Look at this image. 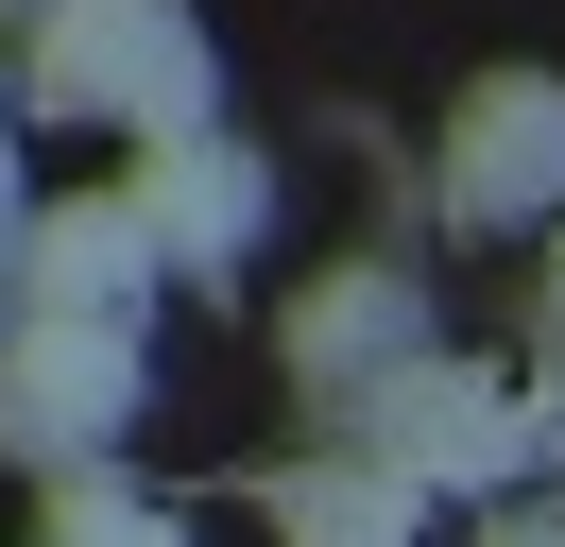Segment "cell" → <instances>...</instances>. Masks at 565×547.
I'll return each instance as SVG.
<instances>
[{
  "mask_svg": "<svg viewBox=\"0 0 565 547\" xmlns=\"http://www.w3.org/2000/svg\"><path fill=\"white\" fill-rule=\"evenodd\" d=\"M548 360H565V239H548Z\"/></svg>",
  "mask_w": 565,
  "mask_h": 547,
  "instance_id": "11",
  "label": "cell"
},
{
  "mask_svg": "<svg viewBox=\"0 0 565 547\" xmlns=\"http://www.w3.org/2000/svg\"><path fill=\"white\" fill-rule=\"evenodd\" d=\"M0 223H18V154H0Z\"/></svg>",
  "mask_w": 565,
  "mask_h": 547,
  "instance_id": "12",
  "label": "cell"
},
{
  "mask_svg": "<svg viewBox=\"0 0 565 547\" xmlns=\"http://www.w3.org/2000/svg\"><path fill=\"white\" fill-rule=\"evenodd\" d=\"M275 530L291 547H428V496L394 462H360V444H309V462L275 479Z\"/></svg>",
  "mask_w": 565,
  "mask_h": 547,
  "instance_id": "8",
  "label": "cell"
},
{
  "mask_svg": "<svg viewBox=\"0 0 565 547\" xmlns=\"http://www.w3.org/2000/svg\"><path fill=\"white\" fill-rule=\"evenodd\" d=\"M0 257H18V291H35V308H104V325H138V291H154V239H138V205H120V189L18 205Z\"/></svg>",
  "mask_w": 565,
  "mask_h": 547,
  "instance_id": "7",
  "label": "cell"
},
{
  "mask_svg": "<svg viewBox=\"0 0 565 547\" xmlns=\"http://www.w3.org/2000/svg\"><path fill=\"white\" fill-rule=\"evenodd\" d=\"M497 547H565V513H514V530H497Z\"/></svg>",
  "mask_w": 565,
  "mask_h": 547,
  "instance_id": "10",
  "label": "cell"
},
{
  "mask_svg": "<svg viewBox=\"0 0 565 547\" xmlns=\"http://www.w3.org/2000/svg\"><path fill=\"white\" fill-rule=\"evenodd\" d=\"M565 205V68H480L446 120V223H548Z\"/></svg>",
  "mask_w": 565,
  "mask_h": 547,
  "instance_id": "4",
  "label": "cell"
},
{
  "mask_svg": "<svg viewBox=\"0 0 565 547\" xmlns=\"http://www.w3.org/2000/svg\"><path fill=\"white\" fill-rule=\"evenodd\" d=\"M120 428H138V325L35 308V325L0 342V444H35V462L70 479V462H104Z\"/></svg>",
  "mask_w": 565,
  "mask_h": 547,
  "instance_id": "3",
  "label": "cell"
},
{
  "mask_svg": "<svg viewBox=\"0 0 565 547\" xmlns=\"http://www.w3.org/2000/svg\"><path fill=\"white\" fill-rule=\"evenodd\" d=\"M35 120H120V137H189L206 120V34L172 0H35V52H18Z\"/></svg>",
  "mask_w": 565,
  "mask_h": 547,
  "instance_id": "1",
  "label": "cell"
},
{
  "mask_svg": "<svg viewBox=\"0 0 565 547\" xmlns=\"http://www.w3.org/2000/svg\"><path fill=\"white\" fill-rule=\"evenodd\" d=\"M52 547H189V513H154L138 479H104V462H70L52 479Z\"/></svg>",
  "mask_w": 565,
  "mask_h": 547,
  "instance_id": "9",
  "label": "cell"
},
{
  "mask_svg": "<svg viewBox=\"0 0 565 547\" xmlns=\"http://www.w3.org/2000/svg\"><path fill=\"white\" fill-rule=\"evenodd\" d=\"M326 444L394 462L412 496H497V479H531V462H548V410H531L514 376H480V360H446V342H428V360H394V376H377V394H360Z\"/></svg>",
  "mask_w": 565,
  "mask_h": 547,
  "instance_id": "2",
  "label": "cell"
},
{
  "mask_svg": "<svg viewBox=\"0 0 565 547\" xmlns=\"http://www.w3.org/2000/svg\"><path fill=\"white\" fill-rule=\"evenodd\" d=\"M120 205H138L154 274H223V257H257V223H275V171H257V154H223V137L189 120V137H138Z\"/></svg>",
  "mask_w": 565,
  "mask_h": 547,
  "instance_id": "5",
  "label": "cell"
},
{
  "mask_svg": "<svg viewBox=\"0 0 565 547\" xmlns=\"http://www.w3.org/2000/svg\"><path fill=\"white\" fill-rule=\"evenodd\" d=\"M275 342H291V376H309V410L343 428V410L377 394L394 360H428V291H412L394 257H343V274H309V291H291V325H275Z\"/></svg>",
  "mask_w": 565,
  "mask_h": 547,
  "instance_id": "6",
  "label": "cell"
},
{
  "mask_svg": "<svg viewBox=\"0 0 565 547\" xmlns=\"http://www.w3.org/2000/svg\"><path fill=\"white\" fill-rule=\"evenodd\" d=\"M0 18H35V0H0Z\"/></svg>",
  "mask_w": 565,
  "mask_h": 547,
  "instance_id": "13",
  "label": "cell"
}]
</instances>
